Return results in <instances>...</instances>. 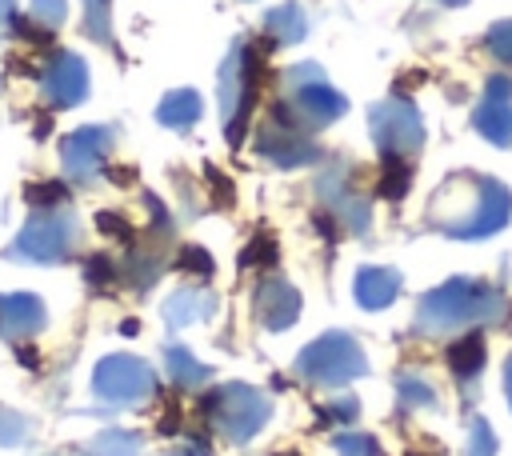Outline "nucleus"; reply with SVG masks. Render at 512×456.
Listing matches in <instances>:
<instances>
[{"instance_id":"23","label":"nucleus","mask_w":512,"mask_h":456,"mask_svg":"<svg viewBox=\"0 0 512 456\" xmlns=\"http://www.w3.org/2000/svg\"><path fill=\"white\" fill-rule=\"evenodd\" d=\"M80 456H140V436L136 432H124V428H108Z\"/></svg>"},{"instance_id":"11","label":"nucleus","mask_w":512,"mask_h":456,"mask_svg":"<svg viewBox=\"0 0 512 456\" xmlns=\"http://www.w3.org/2000/svg\"><path fill=\"white\" fill-rule=\"evenodd\" d=\"M112 148H116V132H112L108 124H84V128L68 132L64 144H60V160H64L68 180L92 184V180L104 172Z\"/></svg>"},{"instance_id":"5","label":"nucleus","mask_w":512,"mask_h":456,"mask_svg":"<svg viewBox=\"0 0 512 456\" xmlns=\"http://www.w3.org/2000/svg\"><path fill=\"white\" fill-rule=\"evenodd\" d=\"M204 416H208V424H212L224 440L244 444V440H252V436L268 424L272 400H268L260 388H252V384L232 380V384H216V388L204 396Z\"/></svg>"},{"instance_id":"25","label":"nucleus","mask_w":512,"mask_h":456,"mask_svg":"<svg viewBox=\"0 0 512 456\" xmlns=\"http://www.w3.org/2000/svg\"><path fill=\"white\" fill-rule=\"evenodd\" d=\"M396 396H400L404 408H436V388L416 372L396 376Z\"/></svg>"},{"instance_id":"37","label":"nucleus","mask_w":512,"mask_h":456,"mask_svg":"<svg viewBox=\"0 0 512 456\" xmlns=\"http://www.w3.org/2000/svg\"><path fill=\"white\" fill-rule=\"evenodd\" d=\"M172 456H212V448L204 440H184V444L172 448Z\"/></svg>"},{"instance_id":"35","label":"nucleus","mask_w":512,"mask_h":456,"mask_svg":"<svg viewBox=\"0 0 512 456\" xmlns=\"http://www.w3.org/2000/svg\"><path fill=\"white\" fill-rule=\"evenodd\" d=\"M356 412H360V404H356V396H340V400H332V404H324V416H328V420H340V424H348V420H356Z\"/></svg>"},{"instance_id":"26","label":"nucleus","mask_w":512,"mask_h":456,"mask_svg":"<svg viewBox=\"0 0 512 456\" xmlns=\"http://www.w3.org/2000/svg\"><path fill=\"white\" fill-rule=\"evenodd\" d=\"M28 432H32L28 416H20L16 408H4V404H0V448H16V444H24Z\"/></svg>"},{"instance_id":"8","label":"nucleus","mask_w":512,"mask_h":456,"mask_svg":"<svg viewBox=\"0 0 512 456\" xmlns=\"http://www.w3.org/2000/svg\"><path fill=\"white\" fill-rule=\"evenodd\" d=\"M92 392L112 408H132V404H144L156 392V372H152L148 360H140L132 352H112L96 364Z\"/></svg>"},{"instance_id":"28","label":"nucleus","mask_w":512,"mask_h":456,"mask_svg":"<svg viewBox=\"0 0 512 456\" xmlns=\"http://www.w3.org/2000/svg\"><path fill=\"white\" fill-rule=\"evenodd\" d=\"M380 192L388 200L408 192V164H400V156H384V172H380Z\"/></svg>"},{"instance_id":"36","label":"nucleus","mask_w":512,"mask_h":456,"mask_svg":"<svg viewBox=\"0 0 512 456\" xmlns=\"http://www.w3.org/2000/svg\"><path fill=\"white\" fill-rule=\"evenodd\" d=\"M180 268L208 276V272H212V256H208L204 248H184V252H180Z\"/></svg>"},{"instance_id":"31","label":"nucleus","mask_w":512,"mask_h":456,"mask_svg":"<svg viewBox=\"0 0 512 456\" xmlns=\"http://www.w3.org/2000/svg\"><path fill=\"white\" fill-rule=\"evenodd\" d=\"M336 452L340 456H380V444L368 432H340L336 436Z\"/></svg>"},{"instance_id":"38","label":"nucleus","mask_w":512,"mask_h":456,"mask_svg":"<svg viewBox=\"0 0 512 456\" xmlns=\"http://www.w3.org/2000/svg\"><path fill=\"white\" fill-rule=\"evenodd\" d=\"M16 20V0H0V28Z\"/></svg>"},{"instance_id":"16","label":"nucleus","mask_w":512,"mask_h":456,"mask_svg":"<svg viewBox=\"0 0 512 456\" xmlns=\"http://www.w3.org/2000/svg\"><path fill=\"white\" fill-rule=\"evenodd\" d=\"M48 324V312L40 296L32 292H0V340H24L36 336Z\"/></svg>"},{"instance_id":"32","label":"nucleus","mask_w":512,"mask_h":456,"mask_svg":"<svg viewBox=\"0 0 512 456\" xmlns=\"http://www.w3.org/2000/svg\"><path fill=\"white\" fill-rule=\"evenodd\" d=\"M488 52L500 60V64H512V20H500L488 28Z\"/></svg>"},{"instance_id":"29","label":"nucleus","mask_w":512,"mask_h":456,"mask_svg":"<svg viewBox=\"0 0 512 456\" xmlns=\"http://www.w3.org/2000/svg\"><path fill=\"white\" fill-rule=\"evenodd\" d=\"M28 16H32V24H36V28L52 32V28H60V24L68 20V4H64V0H32Z\"/></svg>"},{"instance_id":"40","label":"nucleus","mask_w":512,"mask_h":456,"mask_svg":"<svg viewBox=\"0 0 512 456\" xmlns=\"http://www.w3.org/2000/svg\"><path fill=\"white\" fill-rule=\"evenodd\" d=\"M436 4H448V8H456V4H468V0H436Z\"/></svg>"},{"instance_id":"17","label":"nucleus","mask_w":512,"mask_h":456,"mask_svg":"<svg viewBox=\"0 0 512 456\" xmlns=\"http://www.w3.org/2000/svg\"><path fill=\"white\" fill-rule=\"evenodd\" d=\"M352 292H356V304H360V308L380 312V308H388V304L400 296V272H396V268L368 264V268H360V272H356Z\"/></svg>"},{"instance_id":"13","label":"nucleus","mask_w":512,"mask_h":456,"mask_svg":"<svg viewBox=\"0 0 512 456\" xmlns=\"http://www.w3.org/2000/svg\"><path fill=\"white\" fill-rule=\"evenodd\" d=\"M40 96L52 108H72L88 96V64L76 52H56L40 76Z\"/></svg>"},{"instance_id":"15","label":"nucleus","mask_w":512,"mask_h":456,"mask_svg":"<svg viewBox=\"0 0 512 456\" xmlns=\"http://www.w3.org/2000/svg\"><path fill=\"white\" fill-rule=\"evenodd\" d=\"M252 308H256V320L264 328L284 332L300 316V292L288 280H280V276H264L260 288H256V296H252Z\"/></svg>"},{"instance_id":"33","label":"nucleus","mask_w":512,"mask_h":456,"mask_svg":"<svg viewBox=\"0 0 512 456\" xmlns=\"http://www.w3.org/2000/svg\"><path fill=\"white\" fill-rule=\"evenodd\" d=\"M272 260H276V244H272L268 236L252 240V244L244 248V256H240V264H244V268H252V264H272Z\"/></svg>"},{"instance_id":"34","label":"nucleus","mask_w":512,"mask_h":456,"mask_svg":"<svg viewBox=\"0 0 512 456\" xmlns=\"http://www.w3.org/2000/svg\"><path fill=\"white\" fill-rule=\"evenodd\" d=\"M84 276H88V284H112V276H116V268H112V260L108 256H88L84 260Z\"/></svg>"},{"instance_id":"4","label":"nucleus","mask_w":512,"mask_h":456,"mask_svg":"<svg viewBox=\"0 0 512 456\" xmlns=\"http://www.w3.org/2000/svg\"><path fill=\"white\" fill-rule=\"evenodd\" d=\"M80 244V220L64 208H36L20 236L8 244V260L20 264H60Z\"/></svg>"},{"instance_id":"3","label":"nucleus","mask_w":512,"mask_h":456,"mask_svg":"<svg viewBox=\"0 0 512 456\" xmlns=\"http://www.w3.org/2000/svg\"><path fill=\"white\" fill-rule=\"evenodd\" d=\"M276 108L284 116H292L300 128L316 132V128H328L332 120H340L348 112V100L344 92H336L324 72L316 64H292L284 76H280V100Z\"/></svg>"},{"instance_id":"20","label":"nucleus","mask_w":512,"mask_h":456,"mask_svg":"<svg viewBox=\"0 0 512 456\" xmlns=\"http://www.w3.org/2000/svg\"><path fill=\"white\" fill-rule=\"evenodd\" d=\"M200 112H204V100H200V92H192V88H176V92H168V96L156 104V120H160L164 128H176V132H188V128L200 120Z\"/></svg>"},{"instance_id":"2","label":"nucleus","mask_w":512,"mask_h":456,"mask_svg":"<svg viewBox=\"0 0 512 456\" xmlns=\"http://www.w3.org/2000/svg\"><path fill=\"white\" fill-rule=\"evenodd\" d=\"M504 312H508V304H504V292L496 284L456 276V280L420 296L416 332L420 336H448V332H460V328H472V324L500 320Z\"/></svg>"},{"instance_id":"30","label":"nucleus","mask_w":512,"mask_h":456,"mask_svg":"<svg viewBox=\"0 0 512 456\" xmlns=\"http://www.w3.org/2000/svg\"><path fill=\"white\" fill-rule=\"evenodd\" d=\"M464 456H496V436H492L488 420L472 416V424H468V448H464Z\"/></svg>"},{"instance_id":"10","label":"nucleus","mask_w":512,"mask_h":456,"mask_svg":"<svg viewBox=\"0 0 512 456\" xmlns=\"http://www.w3.org/2000/svg\"><path fill=\"white\" fill-rule=\"evenodd\" d=\"M256 152H260L268 164H276V168H304V164H312V160L320 156V148L312 144L308 128H300V124H296L292 116H284L276 104H272L268 120L260 124V132H256Z\"/></svg>"},{"instance_id":"9","label":"nucleus","mask_w":512,"mask_h":456,"mask_svg":"<svg viewBox=\"0 0 512 456\" xmlns=\"http://www.w3.org/2000/svg\"><path fill=\"white\" fill-rule=\"evenodd\" d=\"M368 136H372V144L384 156L408 160L424 144V120H420V112H416L412 100L388 96V100H380V104L368 108Z\"/></svg>"},{"instance_id":"7","label":"nucleus","mask_w":512,"mask_h":456,"mask_svg":"<svg viewBox=\"0 0 512 456\" xmlns=\"http://www.w3.org/2000/svg\"><path fill=\"white\" fill-rule=\"evenodd\" d=\"M256 72H260V56L248 40H236L224 68H220V120L228 140L236 144L248 116H252V100H256Z\"/></svg>"},{"instance_id":"1","label":"nucleus","mask_w":512,"mask_h":456,"mask_svg":"<svg viewBox=\"0 0 512 456\" xmlns=\"http://www.w3.org/2000/svg\"><path fill=\"white\" fill-rule=\"evenodd\" d=\"M432 224L452 240H484L512 220V192L484 172H456L428 204Z\"/></svg>"},{"instance_id":"12","label":"nucleus","mask_w":512,"mask_h":456,"mask_svg":"<svg viewBox=\"0 0 512 456\" xmlns=\"http://www.w3.org/2000/svg\"><path fill=\"white\" fill-rule=\"evenodd\" d=\"M316 192H320V200L332 208V216L340 220V228H348V232H368V224H372V204H368V196L352 184V168L348 164H328L324 172H320V180H316Z\"/></svg>"},{"instance_id":"6","label":"nucleus","mask_w":512,"mask_h":456,"mask_svg":"<svg viewBox=\"0 0 512 456\" xmlns=\"http://www.w3.org/2000/svg\"><path fill=\"white\" fill-rule=\"evenodd\" d=\"M364 372H368V356L348 332H324L296 356V376L308 384H324V388L352 384Z\"/></svg>"},{"instance_id":"18","label":"nucleus","mask_w":512,"mask_h":456,"mask_svg":"<svg viewBox=\"0 0 512 456\" xmlns=\"http://www.w3.org/2000/svg\"><path fill=\"white\" fill-rule=\"evenodd\" d=\"M216 312V296L208 288H176L164 300V324L168 328H188L196 320H208Z\"/></svg>"},{"instance_id":"22","label":"nucleus","mask_w":512,"mask_h":456,"mask_svg":"<svg viewBox=\"0 0 512 456\" xmlns=\"http://www.w3.org/2000/svg\"><path fill=\"white\" fill-rule=\"evenodd\" d=\"M484 336H476V332H468L464 340H456L452 348H448V364H452V372H456V380L464 384H472L476 376H480V368H484Z\"/></svg>"},{"instance_id":"14","label":"nucleus","mask_w":512,"mask_h":456,"mask_svg":"<svg viewBox=\"0 0 512 456\" xmlns=\"http://www.w3.org/2000/svg\"><path fill=\"white\" fill-rule=\"evenodd\" d=\"M472 128L496 148L512 144V84H508V76L488 80V92L472 112Z\"/></svg>"},{"instance_id":"24","label":"nucleus","mask_w":512,"mask_h":456,"mask_svg":"<svg viewBox=\"0 0 512 456\" xmlns=\"http://www.w3.org/2000/svg\"><path fill=\"white\" fill-rule=\"evenodd\" d=\"M160 268H164V252H156V248H136L128 256V264H124V272H128V280L136 288H152L156 276H160Z\"/></svg>"},{"instance_id":"21","label":"nucleus","mask_w":512,"mask_h":456,"mask_svg":"<svg viewBox=\"0 0 512 456\" xmlns=\"http://www.w3.org/2000/svg\"><path fill=\"white\" fill-rule=\"evenodd\" d=\"M164 364H168V376H172L180 388H200V384H208V376H212V368L200 364L184 344H168V348H164Z\"/></svg>"},{"instance_id":"27","label":"nucleus","mask_w":512,"mask_h":456,"mask_svg":"<svg viewBox=\"0 0 512 456\" xmlns=\"http://www.w3.org/2000/svg\"><path fill=\"white\" fill-rule=\"evenodd\" d=\"M84 4V32L100 44H112V32H108V0H80Z\"/></svg>"},{"instance_id":"19","label":"nucleus","mask_w":512,"mask_h":456,"mask_svg":"<svg viewBox=\"0 0 512 456\" xmlns=\"http://www.w3.org/2000/svg\"><path fill=\"white\" fill-rule=\"evenodd\" d=\"M264 32H268V40L272 44H300L304 36H308V12L296 4V0H284V4H276L268 16H264Z\"/></svg>"},{"instance_id":"39","label":"nucleus","mask_w":512,"mask_h":456,"mask_svg":"<svg viewBox=\"0 0 512 456\" xmlns=\"http://www.w3.org/2000/svg\"><path fill=\"white\" fill-rule=\"evenodd\" d=\"M504 396H508V404H512V356L504 360Z\"/></svg>"}]
</instances>
